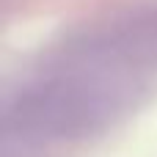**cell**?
Instances as JSON below:
<instances>
[{
  "label": "cell",
  "mask_w": 157,
  "mask_h": 157,
  "mask_svg": "<svg viewBox=\"0 0 157 157\" xmlns=\"http://www.w3.org/2000/svg\"><path fill=\"white\" fill-rule=\"evenodd\" d=\"M105 91L108 88L80 80L44 86L25 94L11 116L19 119V127L33 132L80 135L99 127L113 113V99Z\"/></svg>",
  "instance_id": "1"
}]
</instances>
